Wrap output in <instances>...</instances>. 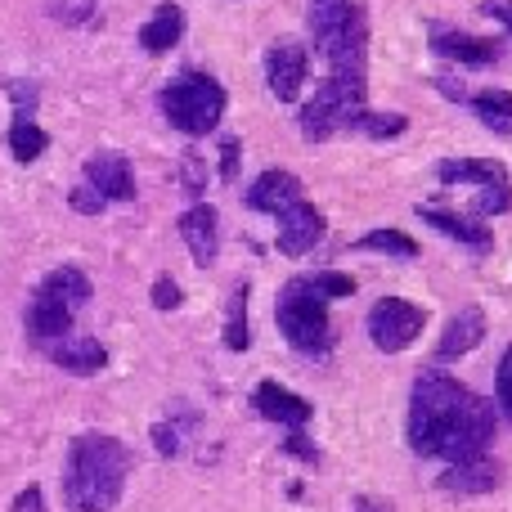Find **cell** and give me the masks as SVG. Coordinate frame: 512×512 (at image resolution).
<instances>
[{
    "mask_svg": "<svg viewBox=\"0 0 512 512\" xmlns=\"http://www.w3.org/2000/svg\"><path fill=\"white\" fill-rule=\"evenodd\" d=\"M481 14H490L495 23H504L512 32V0H481Z\"/></svg>",
    "mask_w": 512,
    "mask_h": 512,
    "instance_id": "cell-35",
    "label": "cell"
},
{
    "mask_svg": "<svg viewBox=\"0 0 512 512\" xmlns=\"http://www.w3.org/2000/svg\"><path fill=\"white\" fill-rule=\"evenodd\" d=\"M45 149H50V135L36 126V117H14L9 122V153H14V162H36Z\"/></svg>",
    "mask_w": 512,
    "mask_h": 512,
    "instance_id": "cell-23",
    "label": "cell"
},
{
    "mask_svg": "<svg viewBox=\"0 0 512 512\" xmlns=\"http://www.w3.org/2000/svg\"><path fill=\"white\" fill-rule=\"evenodd\" d=\"M481 337H486V310H481V306H463L459 315L445 324L441 342H436V364H450V360H459V355L477 351Z\"/></svg>",
    "mask_w": 512,
    "mask_h": 512,
    "instance_id": "cell-17",
    "label": "cell"
},
{
    "mask_svg": "<svg viewBox=\"0 0 512 512\" xmlns=\"http://www.w3.org/2000/svg\"><path fill=\"white\" fill-rule=\"evenodd\" d=\"M306 18L315 54L333 68V77L364 81V50H369L364 9L355 0H306Z\"/></svg>",
    "mask_w": 512,
    "mask_h": 512,
    "instance_id": "cell-4",
    "label": "cell"
},
{
    "mask_svg": "<svg viewBox=\"0 0 512 512\" xmlns=\"http://www.w3.org/2000/svg\"><path fill=\"white\" fill-rule=\"evenodd\" d=\"M153 306H158V310H176L180 306V288H176V279H171V274H162V279L153 283Z\"/></svg>",
    "mask_w": 512,
    "mask_h": 512,
    "instance_id": "cell-30",
    "label": "cell"
},
{
    "mask_svg": "<svg viewBox=\"0 0 512 512\" xmlns=\"http://www.w3.org/2000/svg\"><path fill=\"white\" fill-rule=\"evenodd\" d=\"M355 279L342 270H319V274H297L283 283L279 301H274V319L279 333L288 337L292 351L301 355H328L333 346V324H328V301L351 297Z\"/></svg>",
    "mask_w": 512,
    "mask_h": 512,
    "instance_id": "cell-3",
    "label": "cell"
},
{
    "mask_svg": "<svg viewBox=\"0 0 512 512\" xmlns=\"http://www.w3.org/2000/svg\"><path fill=\"white\" fill-rule=\"evenodd\" d=\"M468 108L481 117L486 131L512 140V90H477V95L468 99Z\"/></svg>",
    "mask_w": 512,
    "mask_h": 512,
    "instance_id": "cell-22",
    "label": "cell"
},
{
    "mask_svg": "<svg viewBox=\"0 0 512 512\" xmlns=\"http://www.w3.org/2000/svg\"><path fill=\"white\" fill-rule=\"evenodd\" d=\"M283 450H288V454H297V459H306V463H319V450H315V445H310L301 432H292L288 441H283Z\"/></svg>",
    "mask_w": 512,
    "mask_h": 512,
    "instance_id": "cell-33",
    "label": "cell"
},
{
    "mask_svg": "<svg viewBox=\"0 0 512 512\" xmlns=\"http://www.w3.org/2000/svg\"><path fill=\"white\" fill-rule=\"evenodd\" d=\"M409 117L400 113H364L360 122H355V131L369 135V140H396V135H405Z\"/></svg>",
    "mask_w": 512,
    "mask_h": 512,
    "instance_id": "cell-26",
    "label": "cell"
},
{
    "mask_svg": "<svg viewBox=\"0 0 512 512\" xmlns=\"http://www.w3.org/2000/svg\"><path fill=\"white\" fill-rule=\"evenodd\" d=\"M180 36H185V9L171 5V0H162L149 14V23L140 27V45L149 54H167L171 45H180Z\"/></svg>",
    "mask_w": 512,
    "mask_h": 512,
    "instance_id": "cell-21",
    "label": "cell"
},
{
    "mask_svg": "<svg viewBox=\"0 0 512 512\" xmlns=\"http://www.w3.org/2000/svg\"><path fill=\"white\" fill-rule=\"evenodd\" d=\"M324 212L310 203H292L288 212L279 216V252L283 256H306L310 248H319L324 239Z\"/></svg>",
    "mask_w": 512,
    "mask_h": 512,
    "instance_id": "cell-13",
    "label": "cell"
},
{
    "mask_svg": "<svg viewBox=\"0 0 512 512\" xmlns=\"http://www.w3.org/2000/svg\"><path fill=\"white\" fill-rule=\"evenodd\" d=\"M499 481H504V468H499L490 454H477V459L450 463V468L436 477V486L450 490V495H490V490H499Z\"/></svg>",
    "mask_w": 512,
    "mask_h": 512,
    "instance_id": "cell-15",
    "label": "cell"
},
{
    "mask_svg": "<svg viewBox=\"0 0 512 512\" xmlns=\"http://www.w3.org/2000/svg\"><path fill=\"white\" fill-rule=\"evenodd\" d=\"M432 50L441 54V59L459 63V68H490V63H499V41H486V36H472V32H459V27H432Z\"/></svg>",
    "mask_w": 512,
    "mask_h": 512,
    "instance_id": "cell-11",
    "label": "cell"
},
{
    "mask_svg": "<svg viewBox=\"0 0 512 512\" xmlns=\"http://www.w3.org/2000/svg\"><path fill=\"white\" fill-rule=\"evenodd\" d=\"M248 207L252 212H265V216H283L292 203H301V180L292 171H265L248 185Z\"/></svg>",
    "mask_w": 512,
    "mask_h": 512,
    "instance_id": "cell-18",
    "label": "cell"
},
{
    "mask_svg": "<svg viewBox=\"0 0 512 512\" xmlns=\"http://www.w3.org/2000/svg\"><path fill=\"white\" fill-rule=\"evenodd\" d=\"M9 512H45V499H41V486H27L14 495V508Z\"/></svg>",
    "mask_w": 512,
    "mask_h": 512,
    "instance_id": "cell-32",
    "label": "cell"
},
{
    "mask_svg": "<svg viewBox=\"0 0 512 512\" xmlns=\"http://www.w3.org/2000/svg\"><path fill=\"white\" fill-rule=\"evenodd\" d=\"M131 477V450L117 436L86 432L68 445L63 463V504L68 512H113Z\"/></svg>",
    "mask_w": 512,
    "mask_h": 512,
    "instance_id": "cell-2",
    "label": "cell"
},
{
    "mask_svg": "<svg viewBox=\"0 0 512 512\" xmlns=\"http://www.w3.org/2000/svg\"><path fill=\"white\" fill-rule=\"evenodd\" d=\"M239 171V140H221V180H234Z\"/></svg>",
    "mask_w": 512,
    "mask_h": 512,
    "instance_id": "cell-34",
    "label": "cell"
},
{
    "mask_svg": "<svg viewBox=\"0 0 512 512\" xmlns=\"http://www.w3.org/2000/svg\"><path fill=\"white\" fill-rule=\"evenodd\" d=\"M355 252H387V256H405V261H414L418 243L409 239L405 230H369L360 243H355Z\"/></svg>",
    "mask_w": 512,
    "mask_h": 512,
    "instance_id": "cell-24",
    "label": "cell"
},
{
    "mask_svg": "<svg viewBox=\"0 0 512 512\" xmlns=\"http://www.w3.org/2000/svg\"><path fill=\"white\" fill-rule=\"evenodd\" d=\"M90 301V279L77 265H59L36 283L32 301H27V337L36 346H54L59 337H72V319Z\"/></svg>",
    "mask_w": 512,
    "mask_h": 512,
    "instance_id": "cell-5",
    "label": "cell"
},
{
    "mask_svg": "<svg viewBox=\"0 0 512 512\" xmlns=\"http://www.w3.org/2000/svg\"><path fill=\"white\" fill-rule=\"evenodd\" d=\"M418 216H423L432 230H441V234H450V239H459L463 248L477 252V256H486L490 248H495V234H490V225L477 221V216H463V212H450V207H432V203L418 207Z\"/></svg>",
    "mask_w": 512,
    "mask_h": 512,
    "instance_id": "cell-14",
    "label": "cell"
},
{
    "mask_svg": "<svg viewBox=\"0 0 512 512\" xmlns=\"http://www.w3.org/2000/svg\"><path fill=\"white\" fill-rule=\"evenodd\" d=\"M86 185L95 194H104L108 203H131L135 198V176H131V162L122 153H95L86 162Z\"/></svg>",
    "mask_w": 512,
    "mask_h": 512,
    "instance_id": "cell-16",
    "label": "cell"
},
{
    "mask_svg": "<svg viewBox=\"0 0 512 512\" xmlns=\"http://www.w3.org/2000/svg\"><path fill=\"white\" fill-rule=\"evenodd\" d=\"M68 203H72V212H81V216H99V212L108 207V198H104V194H95L90 185H81V189H72Z\"/></svg>",
    "mask_w": 512,
    "mask_h": 512,
    "instance_id": "cell-29",
    "label": "cell"
},
{
    "mask_svg": "<svg viewBox=\"0 0 512 512\" xmlns=\"http://www.w3.org/2000/svg\"><path fill=\"white\" fill-rule=\"evenodd\" d=\"M355 512H396L387 499H373V495H360L355 499Z\"/></svg>",
    "mask_w": 512,
    "mask_h": 512,
    "instance_id": "cell-36",
    "label": "cell"
},
{
    "mask_svg": "<svg viewBox=\"0 0 512 512\" xmlns=\"http://www.w3.org/2000/svg\"><path fill=\"white\" fill-rule=\"evenodd\" d=\"M409 450L418 459L463 463L495 441V405L450 378L445 369H423L409 391Z\"/></svg>",
    "mask_w": 512,
    "mask_h": 512,
    "instance_id": "cell-1",
    "label": "cell"
},
{
    "mask_svg": "<svg viewBox=\"0 0 512 512\" xmlns=\"http://www.w3.org/2000/svg\"><path fill=\"white\" fill-rule=\"evenodd\" d=\"M252 409L265 423H279V427H288V432H306V423L315 418L310 400H301L297 391L279 387V382H261V387L252 391Z\"/></svg>",
    "mask_w": 512,
    "mask_h": 512,
    "instance_id": "cell-12",
    "label": "cell"
},
{
    "mask_svg": "<svg viewBox=\"0 0 512 512\" xmlns=\"http://www.w3.org/2000/svg\"><path fill=\"white\" fill-rule=\"evenodd\" d=\"M436 180L441 185H477V212L481 216H504L512 212V180L508 167L495 158H445L436 162Z\"/></svg>",
    "mask_w": 512,
    "mask_h": 512,
    "instance_id": "cell-8",
    "label": "cell"
},
{
    "mask_svg": "<svg viewBox=\"0 0 512 512\" xmlns=\"http://www.w3.org/2000/svg\"><path fill=\"white\" fill-rule=\"evenodd\" d=\"M50 14L59 18V23H72V27H77V23H86V18L95 14V0H54Z\"/></svg>",
    "mask_w": 512,
    "mask_h": 512,
    "instance_id": "cell-28",
    "label": "cell"
},
{
    "mask_svg": "<svg viewBox=\"0 0 512 512\" xmlns=\"http://www.w3.org/2000/svg\"><path fill=\"white\" fill-rule=\"evenodd\" d=\"M495 405H499V414H504V423L512 427V342H508V351L499 355V369H495Z\"/></svg>",
    "mask_w": 512,
    "mask_h": 512,
    "instance_id": "cell-27",
    "label": "cell"
},
{
    "mask_svg": "<svg viewBox=\"0 0 512 512\" xmlns=\"http://www.w3.org/2000/svg\"><path fill=\"white\" fill-rule=\"evenodd\" d=\"M225 346L248 351V283L230 297V319H225Z\"/></svg>",
    "mask_w": 512,
    "mask_h": 512,
    "instance_id": "cell-25",
    "label": "cell"
},
{
    "mask_svg": "<svg viewBox=\"0 0 512 512\" xmlns=\"http://www.w3.org/2000/svg\"><path fill=\"white\" fill-rule=\"evenodd\" d=\"M180 234L189 243V256L194 265H212L216 261V248H221V221H216V207L212 203H194L185 216H180Z\"/></svg>",
    "mask_w": 512,
    "mask_h": 512,
    "instance_id": "cell-19",
    "label": "cell"
},
{
    "mask_svg": "<svg viewBox=\"0 0 512 512\" xmlns=\"http://www.w3.org/2000/svg\"><path fill=\"white\" fill-rule=\"evenodd\" d=\"M45 355H50L59 369L77 373V378H90V373H99L108 364V351L95 337H59L54 346H45Z\"/></svg>",
    "mask_w": 512,
    "mask_h": 512,
    "instance_id": "cell-20",
    "label": "cell"
},
{
    "mask_svg": "<svg viewBox=\"0 0 512 512\" xmlns=\"http://www.w3.org/2000/svg\"><path fill=\"white\" fill-rule=\"evenodd\" d=\"M153 445H158L162 459H171V454H180V432L171 423H158L153 427Z\"/></svg>",
    "mask_w": 512,
    "mask_h": 512,
    "instance_id": "cell-31",
    "label": "cell"
},
{
    "mask_svg": "<svg viewBox=\"0 0 512 512\" xmlns=\"http://www.w3.org/2000/svg\"><path fill=\"white\" fill-rule=\"evenodd\" d=\"M265 86L279 104H297L301 86H306V45L297 41H279L265 54Z\"/></svg>",
    "mask_w": 512,
    "mask_h": 512,
    "instance_id": "cell-10",
    "label": "cell"
},
{
    "mask_svg": "<svg viewBox=\"0 0 512 512\" xmlns=\"http://www.w3.org/2000/svg\"><path fill=\"white\" fill-rule=\"evenodd\" d=\"M364 81H351V77H328L315 86L310 104L301 108V135L306 140H328L333 131H355L369 104H364Z\"/></svg>",
    "mask_w": 512,
    "mask_h": 512,
    "instance_id": "cell-7",
    "label": "cell"
},
{
    "mask_svg": "<svg viewBox=\"0 0 512 512\" xmlns=\"http://www.w3.org/2000/svg\"><path fill=\"white\" fill-rule=\"evenodd\" d=\"M162 117H167L180 135L216 131L225 117V86L216 77H207V72H180V77L162 90Z\"/></svg>",
    "mask_w": 512,
    "mask_h": 512,
    "instance_id": "cell-6",
    "label": "cell"
},
{
    "mask_svg": "<svg viewBox=\"0 0 512 512\" xmlns=\"http://www.w3.org/2000/svg\"><path fill=\"white\" fill-rule=\"evenodd\" d=\"M423 324H427L423 306H414V301H405V297H382L378 306L369 310V337H373V346L387 355L414 346Z\"/></svg>",
    "mask_w": 512,
    "mask_h": 512,
    "instance_id": "cell-9",
    "label": "cell"
}]
</instances>
